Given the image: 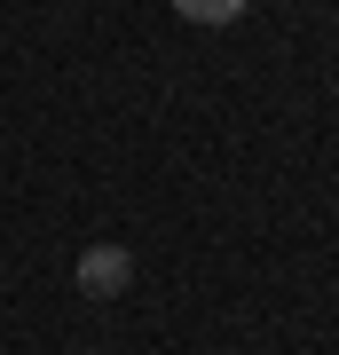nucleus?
Masks as SVG:
<instances>
[{
    "label": "nucleus",
    "instance_id": "1",
    "mask_svg": "<svg viewBox=\"0 0 339 355\" xmlns=\"http://www.w3.org/2000/svg\"><path fill=\"white\" fill-rule=\"evenodd\" d=\"M126 284H134V253L126 245H87L79 253V292L87 300H119Z\"/></svg>",
    "mask_w": 339,
    "mask_h": 355
},
{
    "label": "nucleus",
    "instance_id": "2",
    "mask_svg": "<svg viewBox=\"0 0 339 355\" xmlns=\"http://www.w3.org/2000/svg\"><path fill=\"white\" fill-rule=\"evenodd\" d=\"M174 16H189V24H237L245 0H174Z\"/></svg>",
    "mask_w": 339,
    "mask_h": 355
}]
</instances>
